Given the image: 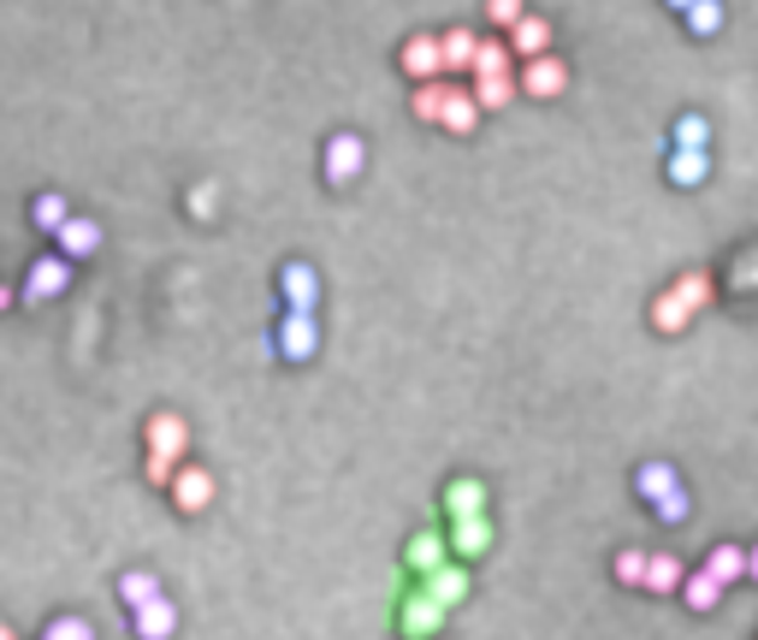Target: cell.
<instances>
[{
	"instance_id": "cell-1",
	"label": "cell",
	"mask_w": 758,
	"mask_h": 640,
	"mask_svg": "<svg viewBox=\"0 0 758 640\" xmlns=\"http://www.w3.org/2000/svg\"><path fill=\"white\" fill-rule=\"evenodd\" d=\"M184 450H190L184 415H172V410L149 415V480H154V487H172V475H179Z\"/></svg>"
},
{
	"instance_id": "cell-2",
	"label": "cell",
	"mask_w": 758,
	"mask_h": 640,
	"mask_svg": "<svg viewBox=\"0 0 758 640\" xmlns=\"http://www.w3.org/2000/svg\"><path fill=\"white\" fill-rule=\"evenodd\" d=\"M445 617H450V605H439L427 587H410V593H403V605H398V629H403V640H439Z\"/></svg>"
},
{
	"instance_id": "cell-3",
	"label": "cell",
	"mask_w": 758,
	"mask_h": 640,
	"mask_svg": "<svg viewBox=\"0 0 758 640\" xmlns=\"http://www.w3.org/2000/svg\"><path fill=\"white\" fill-rule=\"evenodd\" d=\"M521 95H533V101H558L568 90V66L558 60V54H533V60H521Z\"/></svg>"
},
{
	"instance_id": "cell-4",
	"label": "cell",
	"mask_w": 758,
	"mask_h": 640,
	"mask_svg": "<svg viewBox=\"0 0 758 640\" xmlns=\"http://www.w3.org/2000/svg\"><path fill=\"white\" fill-rule=\"evenodd\" d=\"M273 344H279V356H285V362H314V351H320V327H314V315L285 309V320L273 327Z\"/></svg>"
},
{
	"instance_id": "cell-5",
	"label": "cell",
	"mask_w": 758,
	"mask_h": 640,
	"mask_svg": "<svg viewBox=\"0 0 758 640\" xmlns=\"http://www.w3.org/2000/svg\"><path fill=\"white\" fill-rule=\"evenodd\" d=\"M361 167H368V142H361L356 130H338V137L326 142V184H356Z\"/></svg>"
},
{
	"instance_id": "cell-6",
	"label": "cell",
	"mask_w": 758,
	"mask_h": 640,
	"mask_svg": "<svg viewBox=\"0 0 758 640\" xmlns=\"http://www.w3.org/2000/svg\"><path fill=\"white\" fill-rule=\"evenodd\" d=\"M60 290H71V261L66 255L31 261V273H24V302H54Z\"/></svg>"
},
{
	"instance_id": "cell-7",
	"label": "cell",
	"mask_w": 758,
	"mask_h": 640,
	"mask_svg": "<svg viewBox=\"0 0 758 640\" xmlns=\"http://www.w3.org/2000/svg\"><path fill=\"white\" fill-rule=\"evenodd\" d=\"M172 504H179L184 516H202L214 504V475L208 469H196V462H179V475H172Z\"/></svg>"
},
{
	"instance_id": "cell-8",
	"label": "cell",
	"mask_w": 758,
	"mask_h": 640,
	"mask_svg": "<svg viewBox=\"0 0 758 640\" xmlns=\"http://www.w3.org/2000/svg\"><path fill=\"white\" fill-rule=\"evenodd\" d=\"M398 66H403V78H415V83L445 78V48H439V36H410V42H403V54H398Z\"/></svg>"
},
{
	"instance_id": "cell-9",
	"label": "cell",
	"mask_w": 758,
	"mask_h": 640,
	"mask_svg": "<svg viewBox=\"0 0 758 640\" xmlns=\"http://www.w3.org/2000/svg\"><path fill=\"white\" fill-rule=\"evenodd\" d=\"M279 290H285V309H297V315H314V302H320V273L309 267V261H285V273H279Z\"/></svg>"
},
{
	"instance_id": "cell-10",
	"label": "cell",
	"mask_w": 758,
	"mask_h": 640,
	"mask_svg": "<svg viewBox=\"0 0 758 640\" xmlns=\"http://www.w3.org/2000/svg\"><path fill=\"white\" fill-rule=\"evenodd\" d=\"M445 558H450V534H439V528L415 534V540L403 546V570H410V575H427V570H439Z\"/></svg>"
},
{
	"instance_id": "cell-11",
	"label": "cell",
	"mask_w": 758,
	"mask_h": 640,
	"mask_svg": "<svg viewBox=\"0 0 758 640\" xmlns=\"http://www.w3.org/2000/svg\"><path fill=\"white\" fill-rule=\"evenodd\" d=\"M54 243H60V255L66 261H90L101 250V226L95 220H83V214H71V220L54 231Z\"/></svg>"
},
{
	"instance_id": "cell-12",
	"label": "cell",
	"mask_w": 758,
	"mask_h": 640,
	"mask_svg": "<svg viewBox=\"0 0 758 640\" xmlns=\"http://www.w3.org/2000/svg\"><path fill=\"white\" fill-rule=\"evenodd\" d=\"M509 54H521V60H533V54H551V19H539V12H521V19L509 24Z\"/></svg>"
},
{
	"instance_id": "cell-13",
	"label": "cell",
	"mask_w": 758,
	"mask_h": 640,
	"mask_svg": "<svg viewBox=\"0 0 758 640\" xmlns=\"http://www.w3.org/2000/svg\"><path fill=\"white\" fill-rule=\"evenodd\" d=\"M421 587H427V593H433V599H439V605H450V610H457L462 599H469V570L445 558L439 570H427V575H421Z\"/></svg>"
},
{
	"instance_id": "cell-14",
	"label": "cell",
	"mask_w": 758,
	"mask_h": 640,
	"mask_svg": "<svg viewBox=\"0 0 758 640\" xmlns=\"http://www.w3.org/2000/svg\"><path fill=\"white\" fill-rule=\"evenodd\" d=\"M664 172H669V184H676V191H699V184L711 179V155L705 149H669Z\"/></svg>"
},
{
	"instance_id": "cell-15",
	"label": "cell",
	"mask_w": 758,
	"mask_h": 640,
	"mask_svg": "<svg viewBox=\"0 0 758 640\" xmlns=\"http://www.w3.org/2000/svg\"><path fill=\"white\" fill-rule=\"evenodd\" d=\"M480 101H474V90H462V83H450V95H445V113H439V125L450 130V137H469V130L480 125Z\"/></svg>"
},
{
	"instance_id": "cell-16",
	"label": "cell",
	"mask_w": 758,
	"mask_h": 640,
	"mask_svg": "<svg viewBox=\"0 0 758 640\" xmlns=\"http://www.w3.org/2000/svg\"><path fill=\"white\" fill-rule=\"evenodd\" d=\"M130 617H137V640H172V629H179V605H172L166 593L149 599V605H137Z\"/></svg>"
},
{
	"instance_id": "cell-17",
	"label": "cell",
	"mask_w": 758,
	"mask_h": 640,
	"mask_svg": "<svg viewBox=\"0 0 758 640\" xmlns=\"http://www.w3.org/2000/svg\"><path fill=\"white\" fill-rule=\"evenodd\" d=\"M486 546H492L486 511H480V516H450V551H457V558H480Z\"/></svg>"
},
{
	"instance_id": "cell-18",
	"label": "cell",
	"mask_w": 758,
	"mask_h": 640,
	"mask_svg": "<svg viewBox=\"0 0 758 640\" xmlns=\"http://www.w3.org/2000/svg\"><path fill=\"white\" fill-rule=\"evenodd\" d=\"M669 487H681V475L669 469V462H640V469H634V492H640L646 504H658Z\"/></svg>"
},
{
	"instance_id": "cell-19",
	"label": "cell",
	"mask_w": 758,
	"mask_h": 640,
	"mask_svg": "<svg viewBox=\"0 0 758 640\" xmlns=\"http://www.w3.org/2000/svg\"><path fill=\"white\" fill-rule=\"evenodd\" d=\"M439 48H445V71L457 78V71H474L480 36H474V31H445V36H439Z\"/></svg>"
},
{
	"instance_id": "cell-20",
	"label": "cell",
	"mask_w": 758,
	"mask_h": 640,
	"mask_svg": "<svg viewBox=\"0 0 758 640\" xmlns=\"http://www.w3.org/2000/svg\"><path fill=\"white\" fill-rule=\"evenodd\" d=\"M480 511H486V487H480V480H450L445 516H480Z\"/></svg>"
},
{
	"instance_id": "cell-21",
	"label": "cell",
	"mask_w": 758,
	"mask_h": 640,
	"mask_svg": "<svg viewBox=\"0 0 758 640\" xmlns=\"http://www.w3.org/2000/svg\"><path fill=\"white\" fill-rule=\"evenodd\" d=\"M681 581H688L681 558H669V551H652V563H646V593H681Z\"/></svg>"
},
{
	"instance_id": "cell-22",
	"label": "cell",
	"mask_w": 758,
	"mask_h": 640,
	"mask_svg": "<svg viewBox=\"0 0 758 640\" xmlns=\"http://www.w3.org/2000/svg\"><path fill=\"white\" fill-rule=\"evenodd\" d=\"M688 320H693V309L681 302V290H676V285H669L664 297L652 302V327H658V332H688Z\"/></svg>"
},
{
	"instance_id": "cell-23",
	"label": "cell",
	"mask_w": 758,
	"mask_h": 640,
	"mask_svg": "<svg viewBox=\"0 0 758 640\" xmlns=\"http://www.w3.org/2000/svg\"><path fill=\"white\" fill-rule=\"evenodd\" d=\"M681 593H688V610H717V599H723V581L711 575V570H693L688 581H681Z\"/></svg>"
},
{
	"instance_id": "cell-24",
	"label": "cell",
	"mask_w": 758,
	"mask_h": 640,
	"mask_svg": "<svg viewBox=\"0 0 758 640\" xmlns=\"http://www.w3.org/2000/svg\"><path fill=\"white\" fill-rule=\"evenodd\" d=\"M681 19H688V36L705 42V36H717V31H723V0H693V7L681 12Z\"/></svg>"
},
{
	"instance_id": "cell-25",
	"label": "cell",
	"mask_w": 758,
	"mask_h": 640,
	"mask_svg": "<svg viewBox=\"0 0 758 640\" xmlns=\"http://www.w3.org/2000/svg\"><path fill=\"white\" fill-rule=\"evenodd\" d=\"M445 95H450V83H415V95H410V107H415V119H427V125H439V113H445Z\"/></svg>"
},
{
	"instance_id": "cell-26",
	"label": "cell",
	"mask_w": 758,
	"mask_h": 640,
	"mask_svg": "<svg viewBox=\"0 0 758 640\" xmlns=\"http://www.w3.org/2000/svg\"><path fill=\"white\" fill-rule=\"evenodd\" d=\"M119 599L137 610V605H149V599H160V581L149 575V570H130V575H119Z\"/></svg>"
},
{
	"instance_id": "cell-27",
	"label": "cell",
	"mask_w": 758,
	"mask_h": 640,
	"mask_svg": "<svg viewBox=\"0 0 758 640\" xmlns=\"http://www.w3.org/2000/svg\"><path fill=\"white\" fill-rule=\"evenodd\" d=\"M669 137H676V149H705V142H711V119H705V113H681Z\"/></svg>"
},
{
	"instance_id": "cell-28",
	"label": "cell",
	"mask_w": 758,
	"mask_h": 640,
	"mask_svg": "<svg viewBox=\"0 0 758 640\" xmlns=\"http://www.w3.org/2000/svg\"><path fill=\"white\" fill-rule=\"evenodd\" d=\"M474 78H509V42H480Z\"/></svg>"
},
{
	"instance_id": "cell-29",
	"label": "cell",
	"mask_w": 758,
	"mask_h": 640,
	"mask_svg": "<svg viewBox=\"0 0 758 640\" xmlns=\"http://www.w3.org/2000/svg\"><path fill=\"white\" fill-rule=\"evenodd\" d=\"M705 570H711V575H717L723 587H728V581H735V575H747V551H740V546H717V551H711V558H705Z\"/></svg>"
},
{
	"instance_id": "cell-30",
	"label": "cell",
	"mask_w": 758,
	"mask_h": 640,
	"mask_svg": "<svg viewBox=\"0 0 758 640\" xmlns=\"http://www.w3.org/2000/svg\"><path fill=\"white\" fill-rule=\"evenodd\" d=\"M469 90H474V101H480V107H504V101L521 90V83H516V78H474Z\"/></svg>"
},
{
	"instance_id": "cell-31",
	"label": "cell",
	"mask_w": 758,
	"mask_h": 640,
	"mask_svg": "<svg viewBox=\"0 0 758 640\" xmlns=\"http://www.w3.org/2000/svg\"><path fill=\"white\" fill-rule=\"evenodd\" d=\"M31 220H36L42 231H60V226L71 220V202H66V196H36V208H31Z\"/></svg>"
},
{
	"instance_id": "cell-32",
	"label": "cell",
	"mask_w": 758,
	"mask_h": 640,
	"mask_svg": "<svg viewBox=\"0 0 758 640\" xmlns=\"http://www.w3.org/2000/svg\"><path fill=\"white\" fill-rule=\"evenodd\" d=\"M646 563H652L646 551H634V546H629V551H617V563H610V570H617L622 587H646Z\"/></svg>"
},
{
	"instance_id": "cell-33",
	"label": "cell",
	"mask_w": 758,
	"mask_h": 640,
	"mask_svg": "<svg viewBox=\"0 0 758 640\" xmlns=\"http://www.w3.org/2000/svg\"><path fill=\"white\" fill-rule=\"evenodd\" d=\"M652 511H658V522H669V528H676V522H688V511H693V504H688V480H681V487H669Z\"/></svg>"
},
{
	"instance_id": "cell-34",
	"label": "cell",
	"mask_w": 758,
	"mask_h": 640,
	"mask_svg": "<svg viewBox=\"0 0 758 640\" xmlns=\"http://www.w3.org/2000/svg\"><path fill=\"white\" fill-rule=\"evenodd\" d=\"M214 214H220V191L196 184V191H190V220H214Z\"/></svg>"
},
{
	"instance_id": "cell-35",
	"label": "cell",
	"mask_w": 758,
	"mask_h": 640,
	"mask_svg": "<svg viewBox=\"0 0 758 640\" xmlns=\"http://www.w3.org/2000/svg\"><path fill=\"white\" fill-rule=\"evenodd\" d=\"M48 640H95V635H90V622H83V617H54Z\"/></svg>"
},
{
	"instance_id": "cell-36",
	"label": "cell",
	"mask_w": 758,
	"mask_h": 640,
	"mask_svg": "<svg viewBox=\"0 0 758 640\" xmlns=\"http://www.w3.org/2000/svg\"><path fill=\"white\" fill-rule=\"evenodd\" d=\"M521 12H528V7H521V0H486V19L498 24V31H509V24L521 19Z\"/></svg>"
},
{
	"instance_id": "cell-37",
	"label": "cell",
	"mask_w": 758,
	"mask_h": 640,
	"mask_svg": "<svg viewBox=\"0 0 758 640\" xmlns=\"http://www.w3.org/2000/svg\"><path fill=\"white\" fill-rule=\"evenodd\" d=\"M747 581H758V546L747 551Z\"/></svg>"
},
{
	"instance_id": "cell-38",
	"label": "cell",
	"mask_w": 758,
	"mask_h": 640,
	"mask_svg": "<svg viewBox=\"0 0 758 640\" xmlns=\"http://www.w3.org/2000/svg\"><path fill=\"white\" fill-rule=\"evenodd\" d=\"M664 7H669V12H688V7H693V0H664Z\"/></svg>"
},
{
	"instance_id": "cell-39",
	"label": "cell",
	"mask_w": 758,
	"mask_h": 640,
	"mask_svg": "<svg viewBox=\"0 0 758 640\" xmlns=\"http://www.w3.org/2000/svg\"><path fill=\"white\" fill-rule=\"evenodd\" d=\"M0 309H12V290L7 285H0Z\"/></svg>"
},
{
	"instance_id": "cell-40",
	"label": "cell",
	"mask_w": 758,
	"mask_h": 640,
	"mask_svg": "<svg viewBox=\"0 0 758 640\" xmlns=\"http://www.w3.org/2000/svg\"><path fill=\"white\" fill-rule=\"evenodd\" d=\"M0 640H12V629H7V622H0Z\"/></svg>"
},
{
	"instance_id": "cell-41",
	"label": "cell",
	"mask_w": 758,
	"mask_h": 640,
	"mask_svg": "<svg viewBox=\"0 0 758 640\" xmlns=\"http://www.w3.org/2000/svg\"><path fill=\"white\" fill-rule=\"evenodd\" d=\"M42 640H48V635H42Z\"/></svg>"
}]
</instances>
